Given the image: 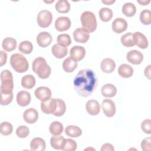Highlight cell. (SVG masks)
<instances>
[{
	"mask_svg": "<svg viewBox=\"0 0 151 151\" xmlns=\"http://www.w3.org/2000/svg\"><path fill=\"white\" fill-rule=\"evenodd\" d=\"M73 84L74 90L78 95L86 97L95 90L97 85V78L92 70L85 68L77 74Z\"/></svg>",
	"mask_w": 151,
	"mask_h": 151,
	"instance_id": "6da1fadb",
	"label": "cell"
},
{
	"mask_svg": "<svg viewBox=\"0 0 151 151\" xmlns=\"http://www.w3.org/2000/svg\"><path fill=\"white\" fill-rule=\"evenodd\" d=\"M32 70L41 79H45L49 77L51 69L47 63L44 58L39 57L34 60L32 63Z\"/></svg>",
	"mask_w": 151,
	"mask_h": 151,
	"instance_id": "7a4b0ae2",
	"label": "cell"
},
{
	"mask_svg": "<svg viewBox=\"0 0 151 151\" xmlns=\"http://www.w3.org/2000/svg\"><path fill=\"white\" fill-rule=\"evenodd\" d=\"M10 64L15 71L19 73L27 71L29 67L28 61L27 58L23 55L19 53L13 54L11 55Z\"/></svg>",
	"mask_w": 151,
	"mask_h": 151,
	"instance_id": "3957f363",
	"label": "cell"
},
{
	"mask_svg": "<svg viewBox=\"0 0 151 151\" xmlns=\"http://www.w3.org/2000/svg\"><path fill=\"white\" fill-rule=\"evenodd\" d=\"M81 22L83 28L88 32H94L97 28V23L96 15L91 11H84L81 15Z\"/></svg>",
	"mask_w": 151,
	"mask_h": 151,
	"instance_id": "277c9868",
	"label": "cell"
},
{
	"mask_svg": "<svg viewBox=\"0 0 151 151\" xmlns=\"http://www.w3.org/2000/svg\"><path fill=\"white\" fill-rule=\"evenodd\" d=\"M1 93H12L14 88L12 73L8 70H4L1 73Z\"/></svg>",
	"mask_w": 151,
	"mask_h": 151,
	"instance_id": "5b68a950",
	"label": "cell"
},
{
	"mask_svg": "<svg viewBox=\"0 0 151 151\" xmlns=\"http://www.w3.org/2000/svg\"><path fill=\"white\" fill-rule=\"evenodd\" d=\"M52 21V15L50 11L42 10L39 12L37 17L38 25L41 28H47L50 25Z\"/></svg>",
	"mask_w": 151,
	"mask_h": 151,
	"instance_id": "8992f818",
	"label": "cell"
},
{
	"mask_svg": "<svg viewBox=\"0 0 151 151\" xmlns=\"http://www.w3.org/2000/svg\"><path fill=\"white\" fill-rule=\"evenodd\" d=\"M101 108L104 114L108 117H112L116 113V106L114 101L106 99L102 101Z\"/></svg>",
	"mask_w": 151,
	"mask_h": 151,
	"instance_id": "52a82bcc",
	"label": "cell"
},
{
	"mask_svg": "<svg viewBox=\"0 0 151 151\" xmlns=\"http://www.w3.org/2000/svg\"><path fill=\"white\" fill-rule=\"evenodd\" d=\"M71 22L67 17H60L55 21L54 25L58 31L63 32L68 30L71 27Z\"/></svg>",
	"mask_w": 151,
	"mask_h": 151,
	"instance_id": "ba28073f",
	"label": "cell"
},
{
	"mask_svg": "<svg viewBox=\"0 0 151 151\" xmlns=\"http://www.w3.org/2000/svg\"><path fill=\"white\" fill-rule=\"evenodd\" d=\"M89 32L83 28H77L73 32V37L76 42L85 43L89 39Z\"/></svg>",
	"mask_w": 151,
	"mask_h": 151,
	"instance_id": "9c48e42d",
	"label": "cell"
},
{
	"mask_svg": "<svg viewBox=\"0 0 151 151\" xmlns=\"http://www.w3.org/2000/svg\"><path fill=\"white\" fill-rule=\"evenodd\" d=\"M56 106L57 100L56 99L54 98H50L49 100L45 101H41V109L42 111L47 114H53L55 110Z\"/></svg>",
	"mask_w": 151,
	"mask_h": 151,
	"instance_id": "30bf717a",
	"label": "cell"
},
{
	"mask_svg": "<svg viewBox=\"0 0 151 151\" xmlns=\"http://www.w3.org/2000/svg\"><path fill=\"white\" fill-rule=\"evenodd\" d=\"M52 40L51 35L46 31L41 32L37 36V42L40 47L42 48H45L50 45Z\"/></svg>",
	"mask_w": 151,
	"mask_h": 151,
	"instance_id": "8fae6325",
	"label": "cell"
},
{
	"mask_svg": "<svg viewBox=\"0 0 151 151\" xmlns=\"http://www.w3.org/2000/svg\"><path fill=\"white\" fill-rule=\"evenodd\" d=\"M127 61L133 64H140L143 60V55L138 50H133L129 51L126 55Z\"/></svg>",
	"mask_w": 151,
	"mask_h": 151,
	"instance_id": "7c38bea8",
	"label": "cell"
},
{
	"mask_svg": "<svg viewBox=\"0 0 151 151\" xmlns=\"http://www.w3.org/2000/svg\"><path fill=\"white\" fill-rule=\"evenodd\" d=\"M133 39L134 45H136L139 48L146 49L148 47V40L146 36L140 32H135L133 34Z\"/></svg>",
	"mask_w": 151,
	"mask_h": 151,
	"instance_id": "4fadbf2b",
	"label": "cell"
},
{
	"mask_svg": "<svg viewBox=\"0 0 151 151\" xmlns=\"http://www.w3.org/2000/svg\"><path fill=\"white\" fill-rule=\"evenodd\" d=\"M35 97L41 101H45L49 100L51 96V90L45 86L38 87L34 92Z\"/></svg>",
	"mask_w": 151,
	"mask_h": 151,
	"instance_id": "5bb4252c",
	"label": "cell"
},
{
	"mask_svg": "<svg viewBox=\"0 0 151 151\" xmlns=\"http://www.w3.org/2000/svg\"><path fill=\"white\" fill-rule=\"evenodd\" d=\"M111 28L114 32L120 34L127 28V22L123 18H117L113 21Z\"/></svg>",
	"mask_w": 151,
	"mask_h": 151,
	"instance_id": "9a60e30c",
	"label": "cell"
},
{
	"mask_svg": "<svg viewBox=\"0 0 151 151\" xmlns=\"http://www.w3.org/2000/svg\"><path fill=\"white\" fill-rule=\"evenodd\" d=\"M86 54V50L82 46L75 45L73 46L70 51V57L74 60L78 61L83 60Z\"/></svg>",
	"mask_w": 151,
	"mask_h": 151,
	"instance_id": "2e32d148",
	"label": "cell"
},
{
	"mask_svg": "<svg viewBox=\"0 0 151 151\" xmlns=\"http://www.w3.org/2000/svg\"><path fill=\"white\" fill-rule=\"evenodd\" d=\"M23 118L25 122L28 124L35 123L38 119V113L34 108H29L25 110L23 113Z\"/></svg>",
	"mask_w": 151,
	"mask_h": 151,
	"instance_id": "e0dca14e",
	"label": "cell"
},
{
	"mask_svg": "<svg viewBox=\"0 0 151 151\" xmlns=\"http://www.w3.org/2000/svg\"><path fill=\"white\" fill-rule=\"evenodd\" d=\"M31 100V94L27 91H20L17 94V102L18 104L21 107L28 106L30 103Z\"/></svg>",
	"mask_w": 151,
	"mask_h": 151,
	"instance_id": "ac0fdd59",
	"label": "cell"
},
{
	"mask_svg": "<svg viewBox=\"0 0 151 151\" xmlns=\"http://www.w3.org/2000/svg\"><path fill=\"white\" fill-rule=\"evenodd\" d=\"M86 108L87 113L92 116L98 114L100 111V105L96 100H90L87 101L86 104Z\"/></svg>",
	"mask_w": 151,
	"mask_h": 151,
	"instance_id": "d6986e66",
	"label": "cell"
},
{
	"mask_svg": "<svg viewBox=\"0 0 151 151\" xmlns=\"http://www.w3.org/2000/svg\"><path fill=\"white\" fill-rule=\"evenodd\" d=\"M100 68L104 73H111L116 68V63L113 59L110 58H106L101 62Z\"/></svg>",
	"mask_w": 151,
	"mask_h": 151,
	"instance_id": "ffe728a7",
	"label": "cell"
},
{
	"mask_svg": "<svg viewBox=\"0 0 151 151\" xmlns=\"http://www.w3.org/2000/svg\"><path fill=\"white\" fill-rule=\"evenodd\" d=\"M45 146L44 140L41 137H35L30 142V148L33 151H44Z\"/></svg>",
	"mask_w": 151,
	"mask_h": 151,
	"instance_id": "44dd1931",
	"label": "cell"
},
{
	"mask_svg": "<svg viewBox=\"0 0 151 151\" xmlns=\"http://www.w3.org/2000/svg\"><path fill=\"white\" fill-rule=\"evenodd\" d=\"M51 51L54 57L57 58H62L68 53L67 47L61 46L58 44H55L51 48Z\"/></svg>",
	"mask_w": 151,
	"mask_h": 151,
	"instance_id": "7402d4cb",
	"label": "cell"
},
{
	"mask_svg": "<svg viewBox=\"0 0 151 151\" xmlns=\"http://www.w3.org/2000/svg\"><path fill=\"white\" fill-rule=\"evenodd\" d=\"M65 142V139L59 135H54L50 139L51 146L55 149L62 150Z\"/></svg>",
	"mask_w": 151,
	"mask_h": 151,
	"instance_id": "603a6c76",
	"label": "cell"
},
{
	"mask_svg": "<svg viewBox=\"0 0 151 151\" xmlns=\"http://www.w3.org/2000/svg\"><path fill=\"white\" fill-rule=\"evenodd\" d=\"M101 93L105 97H113L116 94L117 88L112 84H106L101 87Z\"/></svg>",
	"mask_w": 151,
	"mask_h": 151,
	"instance_id": "cb8c5ba5",
	"label": "cell"
},
{
	"mask_svg": "<svg viewBox=\"0 0 151 151\" xmlns=\"http://www.w3.org/2000/svg\"><path fill=\"white\" fill-rule=\"evenodd\" d=\"M118 73L123 78H129L133 74V69L129 64H122L118 68Z\"/></svg>",
	"mask_w": 151,
	"mask_h": 151,
	"instance_id": "d4e9b609",
	"label": "cell"
},
{
	"mask_svg": "<svg viewBox=\"0 0 151 151\" xmlns=\"http://www.w3.org/2000/svg\"><path fill=\"white\" fill-rule=\"evenodd\" d=\"M77 61L70 57L64 60L63 68L67 73H71L77 68Z\"/></svg>",
	"mask_w": 151,
	"mask_h": 151,
	"instance_id": "484cf974",
	"label": "cell"
},
{
	"mask_svg": "<svg viewBox=\"0 0 151 151\" xmlns=\"http://www.w3.org/2000/svg\"><path fill=\"white\" fill-rule=\"evenodd\" d=\"M2 47L6 51H12L17 47V41L12 37H6L2 41Z\"/></svg>",
	"mask_w": 151,
	"mask_h": 151,
	"instance_id": "4316f807",
	"label": "cell"
},
{
	"mask_svg": "<svg viewBox=\"0 0 151 151\" xmlns=\"http://www.w3.org/2000/svg\"><path fill=\"white\" fill-rule=\"evenodd\" d=\"M65 133L71 137H78L81 135L82 130L77 126L69 125L65 127Z\"/></svg>",
	"mask_w": 151,
	"mask_h": 151,
	"instance_id": "83f0119b",
	"label": "cell"
},
{
	"mask_svg": "<svg viewBox=\"0 0 151 151\" xmlns=\"http://www.w3.org/2000/svg\"><path fill=\"white\" fill-rule=\"evenodd\" d=\"M35 78L31 74L25 75L21 79V86L22 87L27 89H31L35 85Z\"/></svg>",
	"mask_w": 151,
	"mask_h": 151,
	"instance_id": "f1b7e54d",
	"label": "cell"
},
{
	"mask_svg": "<svg viewBox=\"0 0 151 151\" xmlns=\"http://www.w3.org/2000/svg\"><path fill=\"white\" fill-rule=\"evenodd\" d=\"M136 12V8L133 3L127 2L123 5L122 12L125 16L127 17H132L134 15Z\"/></svg>",
	"mask_w": 151,
	"mask_h": 151,
	"instance_id": "f546056e",
	"label": "cell"
},
{
	"mask_svg": "<svg viewBox=\"0 0 151 151\" xmlns=\"http://www.w3.org/2000/svg\"><path fill=\"white\" fill-rule=\"evenodd\" d=\"M55 9L59 13H67L70 9V5L67 0H59L55 5Z\"/></svg>",
	"mask_w": 151,
	"mask_h": 151,
	"instance_id": "4dcf8cb0",
	"label": "cell"
},
{
	"mask_svg": "<svg viewBox=\"0 0 151 151\" xmlns=\"http://www.w3.org/2000/svg\"><path fill=\"white\" fill-rule=\"evenodd\" d=\"M64 127L61 123L58 121L52 122L49 127V131L53 135H59L63 132Z\"/></svg>",
	"mask_w": 151,
	"mask_h": 151,
	"instance_id": "1f68e13d",
	"label": "cell"
},
{
	"mask_svg": "<svg viewBox=\"0 0 151 151\" xmlns=\"http://www.w3.org/2000/svg\"><path fill=\"white\" fill-rule=\"evenodd\" d=\"M100 19L103 22H107L110 21L113 17V12L110 8H101L99 12Z\"/></svg>",
	"mask_w": 151,
	"mask_h": 151,
	"instance_id": "d6a6232c",
	"label": "cell"
},
{
	"mask_svg": "<svg viewBox=\"0 0 151 151\" xmlns=\"http://www.w3.org/2000/svg\"><path fill=\"white\" fill-rule=\"evenodd\" d=\"M57 106L55 111L53 113L55 116L60 117L63 116L66 110V105L64 100L60 99H57Z\"/></svg>",
	"mask_w": 151,
	"mask_h": 151,
	"instance_id": "836d02e7",
	"label": "cell"
},
{
	"mask_svg": "<svg viewBox=\"0 0 151 151\" xmlns=\"http://www.w3.org/2000/svg\"><path fill=\"white\" fill-rule=\"evenodd\" d=\"M18 50L20 52L25 54H29L32 51L33 45L30 41H24L20 42L18 47Z\"/></svg>",
	"mask_w": 151,
	"mask_h": 151,
	"instance_id": "e575fe53",
	"label": "cell"
},
{
	"mask_svg": "<svg viewBox=\"0 0 151 151\" xmlns=\"http://www.w3.org/2000/svg\"><path fill=\"white\" fill-rule=\"evenodd\" d=\"M120 41L122 44L126 47H130L134 45L133 39V34L131 32H127L121 37Z\"/></svg>",
	"mask_w": 151,
	"mask_h": 151,
	"instance_id": "d590c367",
	"label": "cell"
},
{
	"mask_svg": "<svg viewBox=\"0 0 151 151\" xmlns=\"http://www.w3.org/2000/svg\"><path fill=\"white\" fill-rule=\"evenodd\" d=\"M57 42L59 45L67 47L71 44V39L68 34H61L57 37Z\"/></svg>",
	"mask_w": 151,
	"mask_h": 151,
	"instance_id": "8d00e7d4",
	"label": "cell"
},
{
	"mask_svg": "<svg viewBox=\"0 0 151 151\" xmlns=\"http://www.w3.org/2000/svg\"><path fill=\"white\" fill-rule=\"evenodd\" d=\"M151 12L149 9H144L140 14V21L144 25H150L151 22Z\"/></svg>",
	"mask_w": 151,
	"mask_h": 151,
	"instance_id": "74e56055",
	"label": "cell"
},
{
	"mask_svg": "<svg viewBox=\"0 0 151 151\" xmlns=\"http://www.w3.org/2000/svg\"><path fill=\"white\" fill-rule=\"evenodd\" d=\"M13 130L12 125L7 122H4L0 124V132L2 135L8 136L12 133Z\"/></svg>",
	"mask_w": 151,
	"mask_h": 151,
	"instance_id": "f35d334b",
	"label": "cell"
},
{
	"mask_svg": "<svg viewBox=\"0 0 151 151\" xmlns=\"http://www.w3.org/2000/svg\"><path fill=\"white\" fill-rule=\"evenodd\" d=\"M77 143L73 139H66L64 146L63 148L64 151H74L77 149Z\"/></svg>",
	"mask_w": 151,
	"mask_h": 151,
	"instance_id": "ab89813d",
	"label": "cell"
},
{
	"mask_svg": "<svg viewBox=\"0 0 151 151\" xmlns=\"http://www.w3.org/2000/svg\"><path fill=\"white\" fill-rule=\"evenodd\" d=\"M29 133V128L26 126H19L16 130V134L19 138H25Z\"/></svg>",
	"mask_w": 151,
	"mask_h": 151,
	"instance_id": "60d3db41",
	"label": "cell"
},
{
	"mask_svg": "<svg viewBox=\"0 0 151 151\" xmlns=\"http://www.w3.org/2000/svg\"><path fill=\"white\" fill-rule=\"evenodd\" d=\"M13 93H1V104L2 106L8 105L11 103L13 99Z\"/></svg>",
	"mask_w": 151,
	"mask_h": 151,
	"instance_id": "b9f144b4",
	"label": "cell"
},
{
	"mask_svg": "<svg viewBox=\"0 0 151 151\" xmlns=\"http://www.w3.org/2000/svg\"><path fill=\"white\" fill-rule=\"evenodd\" d=\"M151 120L150 119H145L141 123V129L143 132L146 134L151 133Z\"/></svg>",
	"mask_w": 151,
	"mask_h": 151,
	"instance_id": "7bdbcfd3",
	"label": "cell"
},
{
	"mask_svg": "<svg viewBox=\"0 0 151 151\" xmlns=\"http://www.w3.org/2000/svg\"><path fill=\"white\" fill-rule=\"evenodd\" d=\"M150 137H147L143 139V140L141 142V148L143 151H150Z\"/></svg>",
	"mask_w": 151,
	"mask_h": 151,
	"instance_id": "ee69618b",
	"label": "cell"
},
{
	"mask_svg": "<svg viewBox=\"0 0 151 151\" xmlns=\"http://www.w3.org/2000/svg\"><path fill=\"white\" fill-rule=\"evenodd\" d=\"M0 60H1L0 65H1V67H2L4 64H5L6 63L7 54L5 52H4L3 51H0Z\"/></svg>",
	"mask_w": 151,
	"mask_h": 151,
	"instance_id": "f6af8a7d",
	"label": "cell"
},
{
	"mask_svg": "<svg viewBox=\"0 0 151 151\" xmlns=\"http://www.w3.org/2000/svg\"><path fill=\"white\" fill-rule=\"evenodd\" d=\"M101 151H114V149L113 146L110 143H104L101 147Z\"/></svg>",
	"mask_w": 151,
	"mask_h": 151,
	"instance_id": "bcb514c9",
	"label": "cell"
},
{
	"mask_svg": "<svg viewBox=\"0 0 151 151\" xmlns=\"http://www.w3.org/2000/svg\"><path fill=\"white\" fill-rule=\"evenodd\" d=\"M150 65H147L145 69V71H144V73H145V76L149 78V79H150Z\"/></svg>",
	"mask_w": 151,
	"mask_h": 151,
	"instance_id": "7dc6e473",
	"label": "cell"
},
{
	"mask_svg": "<svg viewBox=\"0 0 151 151\" xmlns=\"http://www.w3.org/2000/svg\"><path fill=\"white\" fill-rule=\"evenodd\" d=\"M101 2L103 3V4H106V5H111L112 4L114 3V2H115V1H114V0H113V1H112V0H109V1H108V0H106V1L102 0V1H101Z\"/></svg>",
	"mask_w": 151,
	"mask_h": 151,
	"instance_id": "c3c4849f",
	"label": "cell"
},
{
	"mask_svg": "<svg viewBox=\"0 0 151 151\" xmlns=\"http://www.w3.org/2000/svg\"><path fill=\"white\" fill-rule=\"evenodd\" d=\"M138 3H139L141 5H147L150 3V1H138Z\"/></svg>",
	"mask_w": 151,
	"mask_h": 151,
	"instance_id": "681fc988",
	"label": "cell"
}]
</instances>
